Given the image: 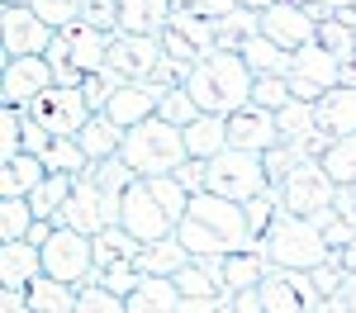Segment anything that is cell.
Here are the masks:
<instances>
[{
    "label": "cell",
    "mask_w": 356,
    "mask_h": 313,
    "mask_svg": "<svg viewBox=\"0 0 356 313\" xmlns=\"http://www.w3.org/2000/svg\"><path fill=\"white\" fill-rule=\"evenodd\" d=\"M295 5H314V0H295Z\"/></svg>",
    "instance_id": "11a10c76"
},
{
    "label": "cell",
    "mask_w": 356,
    "mask_h": 313,
    "mask_svg": "<svg viewBox=\"0 0 356 313\" xmlns=\"http://www.w3.org/2000/svg\"><path fill=\"white\" fill-rule=\"evenodd\" d=\"M43 276V247L15 237V242H0V285H29Z\"/></svg>",
    "instance_id": "ffe728a7"
},
{
    "label": "cell",
    "mask_w": 356,
    "mask_h": 313,
    "mask_svg": "<svg viewBox=\"0 0 356 313\" xmlns=\"http://www.w3.org/2000/svg\"><path fill=\"white\" fill-rule=\"evenodd\" d=\"M342 261H347V271H356V237L347 242V247H342Z\"/></svg>",
    "instance_id": "f5cc1de1"
},
{
    "label": "cell",
    "mask_w": 356,
    "mask_h": 313,
    "mask_svg": "<svg viewBox=\"0 0 356 313\" xmlns=\"http://www.w3.org/2000/svg\"><path fill=\"white\" fill-rule=\"evenodd\" d=\"M176 15V0H119V28L129 33H162Z\"/></svg>",
    "instance_id": "484cf974"
},
{
    "label": "cell",
    "mask_w": 356,
    "mask_h": 313,
    "mask_svg": "<svg viewBox=\"0 0 356 313\" xmlns=\"http://www.w3.org/2000/svg\"><path fill=\"white\" fill-rule=\"evenodd\" d=\"M318 43H323L337 62H352L356 57V28L342 24L337 15H328V19H318Z\"/></svg>",
    "instance_id": "74e56055"
},
{
    "label": "cell",
    "mask_w": 356,
    "mask_h": 313,
    "mask_svg": "<svg viewBox=\"0 0 356 313\" xmlns=\"http://www.w3.org/2000/svg\"><path fill=\"white\" fill-rule=\"evenodd\" d=\"M186 261H191L186 242L171 232V237H157V242H143V252H138V271H143V276H176Z\"/></svg>",
    "instance_id": "83f0119b"
},
{
    "label": "cell",
    "mask_w": 356,
    "mask_h": 313,
    "mask_svg": "<svg viewBox=\"0 0 356 313\" xmlns=\"http://www.w3.org/2000/svg\"><path fill=\"white\" fill-rule=\"evenodd\" d=\"M119 157L134 167V176H176V171L191 162L186 128L171 124V119H162V114H152V119H143L134 128H124Z\"/></svg>",
    "instance_id": "7a4b0ae2"
},
{
    "label": "cell",
    "mask_w": 356,
    "mask_h": 313,
    "mask_svg": "<svg viewBox=\"0 0 356 313\" xmlns=\"http://www.w3.org/2000/svg\"><path fill=\"white\" fill-rule=\"evenodd\" d=\"M243 0H176V10H195V15H204V19H214L219 24L223 15H233Z\"/></svg>",
    "instance_id": "c3c4849f"
},
{
    "label": "cell",
    "mask_w": 356,
    "mask_h": 313,
    "mask_svg": "<svg viewBox=\"0 0 356 313\" xmlns=\"http://www.w3.org/2000/svg\"><path fill=\"white\" fill-rule=\"evenodd\" d=\"M314 110H318V128H328L332 138L356 133V85H332V90H323L314 100Z\"/></svg>",
    "instance_id": "603a6c76"
},
{
    "label": "cell",
    "mask_w": 356,
    "mask_h": 313,
    "mask_svg": "<svg viewBox=\"0 0 356 313\" xmlns=\"http://www.w3.org/2000/svg\"><path fill=\"white\" fill-rule=\"evenodd\" d=\"M43 180H48V167H43L38 152L0 157V195H33Z\"/></svg>",
    "instance_id": "7402d4cb"
},
{
    "label": "cell",
    "mask_w": 356,
    "mask_h": 313,
    "mask_svg": "<svg viewBox=\"0 0 356 313\" xmlns=\"http://www.w3.org/2000/svg\"><path fill=\"white\" fill-rule=\"evenodd\" d=\"M114 90H119V81H114L110 71H90V76L81 81V95H86V105H90L95 114L110 105V95H114Z\"/></svg>",
    "instance_id": "f6af8a7d"
},
{
    "label": "cell",
    "mask_w": 356,
    "mask_h": 313,
    "mask_svg": "<svg viewBox=\"0 0 356 313\" xmlns=\"http://www.w3.org/2000/svg\"><path fill=\"white\" fill-rule=\"evenodd\" d=\"M252 81H257V71L233 48L204 53L191 67V76H186L191 95L200 100V110H209V114H238L243 105H252Z\"/></svg>",
    "instance_id": "6da1fadb"
},
{
    "label": "cell",
    "mask_w": 356,
    "mask_h": 313,
    "mask_svg": "<svg viewBox=\"0 0 356 313\" xmlns=\"http://www.w3.org/2000/svg\"><path fill=\"white\" fill-rule=\"evenodd\" d=\"M15 152H24V110L5 105V114H0V157H15Z\"/></svg>",
    "instance_id": "7bdbcfd3"
},
{
    "label": "cell",
    "mask_w": 356,
    "mask_h": 313,
    "mask_svg": "<svg viewBox=\"0 0 356 313\" xmlns=\"http://www.w3.org/2000/svg\"><path fill=\"white\" fill-rule=\"evenodd\" d=\"M162 33H129V28H119L110 43V62H105V71H110L114 81H147L157 67H162Z\"/></svg>",
    "instance_id": "9c48e42d"
},
{
    "label": "cell",
    "mask_w": 356,
    "mask_h": 313,
    "mask_svg": "<svg viewBox=\"0 0 356 313\" xmlns=\"http://www.w3.org/2000/svg\"><path fill=\"white\" fill-rule=\"evenodd\" d=\"M285 100H295L290 76H257V81H252V105H261V110H280Z\"/></svg>",
    "instance_id": "60d3db41"
},
{
    "label": "cell",
    "mask_w": 356,
    "mask_h": 313,
    "mask_svg": "<svg viewBox=\"0 0 356 313\" xmlns=\"http://www.w3.org/2000/svg\"><path fill=\"white\" fill-rule=\"evenodd\" d=\"M76 138H81L90 167H95V162H105V157H119V147H124V124H114L110 114L100 110V114H90V119L81 124Z\"/></svg>",
    "instance_id": "d4e9b609"
},
{
    "label": "cell",
    "mask_w": 356,
    "mask_h": 313,
    "mask_svg": "<svg viewBox=\"0 0 356 313\" xmlns=\"http://www.w3.org/2000/svg\"><path fill=\"white\" fill-rule=\"evenodd\" d=\"M29 5H33L53 28H72L76 19H81V10L90 5V0H29Z\"/></svg>",
    "instance_id": "b9f144b4"
},
{
    "label": "cell",
    "mask_w": 356,
    "mask_h": 313,
    "mask_svg": "<svg viewBox=\"0 0 356 313\" xmlns=\"http://www.w3.org/2000/svg\"><path fill=\"white\" fill-rule=\"evenodd\" d=\"M124 299L134 313H181V285L176 276H138Z\"/></svg>",
    "instance_id": "ac0fdd59"
},
{
    "label": "cell",
    "mask_w": 356,
    "mask_h": 313,
    "mask_svg": "<svg viewBox=\"0 0 356 313\" xmlns=\"http://www.w3.org/2000/svg\"><path fill=\"white\" fill-rule=\"evenodd\" d=\"M138 252H143V242H138L134 232L124 223H110L95 232V280L114 285L119 294H129L138 285Z\"/></svg>",
    "instance_id": "5b68a950"
},
{
    "label": "cell",
    "mask_w": 356,
    "mask_h": 313,
    "mask_svg": "<svg viewBox=\"0 0 356 313\" xmlns=\"http://www.w3.org/2000/svg\"><path fill=\"white\" fill-rule=\"evenodd\" d=\"M228 142H233V147H247V152H266V147H275V142H280L275 110L243 105L238 114H228Z\"/></svg>",
    "instance_id": "2e32d148"
},
{
    "label": "cell",
    "mask_w": 356,
    "mask_h": 313,
    "mask_svg": "<svg viewBox=\"0 0 356 313\" xmlns=\"http://www.w3.org/2000/svg\"><path fill=\"white\" fill-rule=\"evenodd\" d=\"M119 223L129 228L138 242H157V237H171V232H176V214L162 204V195L152 190V180H147V176H138L134 185L124 190Z\"/></svg>",
    "instance_id": "52a82bcc"
},
{
    "label": "cell",
    "mask_w": 356,
    "mask_h": 313,
    "mask_svg": "<svg viewBox=\"0 0 356 313\" xmlns=\"http://www.w3.org/2000/svg\"><path fill=\"white\" fill-rule=\"evenodd\" d=\"M33 199L29 195H0V242H15V237H29L33 228Z\"/></svg>",
    "instance_id": "836d02e7"
},
{
    "label": "cell",
    "mask_w": 356,
    "mask_h": 313,
    "mask_svg": "<svg viewBox=\"0 0 356 313\" xmlns=\"http://www.w3.org/2000/svg\"><path fill=\"white\" fill-rule=\"evenodd\" d=\"M186 147H191V157H200V162H209L214 152H223L228 147V114H200L195 124H186Z\"/></svg>",
    "instance_id": "4316f807"
},
{
    "label": "cell",
    "mask_w": 356,
    "mask_h": 313,
    "mask_svg": "<svg viewBox=\"0 0 356 313\" xmlns=\"http://www.w3.org/2000/svg\"><path fill=\"white\" fill-rule=\"evenodd\" d=\"M43 271L67 285H86L95 276V237L81 232V228L57 223L53 237L43 242Z\"/></svg>",
    "instance_id": "8992f818"
},
{
    "label": "cell",
    "mask_w": 356,
    "mask_h": 313,
    "mask_svg": "<svg viewBox=\"0 0 356 313\" xmlns=\"http://www.w3.org/2000/svg\"><path fill=\"white\" fill-rule=\"evenodd\" d=\"M176 285H181V309H223V285L200 266V261H186L181 271H176Z\"/></svg>",
    "instance_id": "44dd1931"
},
{
    "label": "cell",
    "mask_w": 356,
    "mask_h": 313,
    "mask_svg": "<svg viewBox=\"0 0 356 313\" xmlns=\"http://www.w3.org/2000/svg\"><path fill=\"white\" fill-rule=\"evenodd\" d=\"M76 309V285L57 280V276H38L29 280V313H72Z\"/></svg>",
    "instance_id": "f546056e"
},
{
    "label": "cell",
    "mask_w": 356,
    "mask_h": 313,
    "mask_svg": "<svg viewBox=\"0 0 356 313\" xmlns=\"http://www.w3.org/2000/svg\"><path fill=\"white\" fill-rule=\"evenodd\" d=\"M332 252L337 247L323 237L318 219H304V214H290V209H280L271 219V228L261 232V256L280 271H314Z\"/></svg>",
    "instance_id": "3957f363"
},
{
    "label": "cell",
    "mask_w": 356,
    "mask_h": 313,
    "mask_svg": "<svg viewBox=\"0 0 356 313\" xmlns=\"http://www.w3.org/2000/svg\"><path fill=\"white\" fill-rule=\"evenodd\" d=\"M323 171H328L337 185H356V133H342V138L328 142V152L318 157Z\"/></svg>",
    "instance_id": "e575fe53"
},
{
    "label": "cell",
    "mask_w": 356,
    "mask_h": 313,
    "mask_svg": "<svg viewBox=\"0 0 356 313\" xmlns=\"http://www.w3.org/2000/svg\"><path fill=\"white\" fill-rule=\"evenodd\" d=\"M337 190H342V185H337L328 171H323V162L314 157V162H304V167L280 185V209L304 214V219H318L323 209L337 204Z\"/></svg>",
    "instance_id": "30bf717a"
},
{
    "label": "cell",
    "mask_w": 356,
    "mask_h": 313,
    "mask_svg": "<svg viewBox=\"0 0 356 313\" xmlns=\"http://www.w3.org/2000/svg\"><path fill=\"white\" fill-rule=\"evenodd\" d=\"M57 28L33 10V5H5V33H0V48L5 57H29V53H48Z\"/></svg>",
    "instance_id": "5bb4252c"
},
{
    "label": "cell",
    "mask_w": 356,
    "mask_h": 313,
    "mask_svg": "<svg viewBox=\"0 0 356 313\" xmlns=\"http://www.w3.org/2000/svg\"><path fill=\"white\" fill-rule=\"evenodd\" d=\"M266 271H271V261L261 256V247H252V252H223V294H228V289H252V285H261Z\"/></svg>",
    "instance_id": "f1b7e54d"
},
{
    "label": "cell",
    "mask_w": 356,
    "mask_h": 313,
    "mask_svg": "<svg viewBox=\"0 0 356 313\" xmlns=\"http://www.w3.org/2000/svg\"><path fill=\"white\" fill-rule=\"evenodd\" d=\"M261 33L295 53V48H304V43L318 38V15H314L309 5H295V0H275V5L261 10Z\"/></svg>",
    "instance_id": "9a60e30c"
},
{
    "label": "cell",
    "mask_w": 356,
    "mask_h": 313,
    "mask_svg": "<svg viewBox=\"0 0 356 313\" xmlns=\"http://www.w3.org/2000/svg\"><path fill=\"white\" fill-rule=\"evenodd\" d=\"M257 28H261V15L247 10V5H238L233 15H223V19H219V48H233V53H238Z\"/></svg>",
    "instance_id": "8d00e7d4"
},
{
    "label": "cell",
    "mask_w": 356,
    "mask_h": 313,
    "mask_svg": "<svg viewBox=\"0 0 356 313\" xmlns=\"http://www.w3.org/2000/svg\"><path fill=\"white\" fill-rule=\"evenodd\" d=\"M275 124H280V142H304L309 133H318V110H314V100L295 95L275 110Z\"/></svg>",
    "instance_id": "1f68e13d"
},
{
    "label": "cell",
    "mask_w": 356,
    "mask_h": 313,
    "mask_svg": "<svg viewBox=\"0 0 356 313\" xmlns=\"http://www.w3.org/2000/svg\"><path fill=\"white\" fill-rule=\"evenodd\" d=\"M176 176H181V185H186V190H204V162H200V157H191V162H186V167L176 171Z\"/></svg>",
    "instance_id": "681fc988"
},
{
    "label": "cell",
    "mask_w": 356,
    "mask_h": 313,
    "mask_svg": "<svg viewBox=\"0 0 356 313\" xmlns=\"http://www.w3.org/2000/svg\"><path fill=\"white\" fill-rule=\"evenodd\" d=\"M48 85H57V76H53V67H48V57H43V53L5 57V71H0V95H5V105L29 110Z\"/></svg>",
    "instance_id": "7c38bea8"
},
{
    "label": "cell",
    "mask_w": 356,
    "mask_h": 313,
    "mask_svg": "<svg viewBox=\"0 0 356 313\" xmlns=\"http://www.w3.org/2000/svg\"><path fill=\"white\" fill-rule=\"evenodd\" d=\"M76 24H90V28H105V33H119V0H90L81 10Z\"/></svg>",
    "instance_id": "bcb514c9"
},
{
    "label": "cell",
    "mask_w": 356,
    "mask_h": 313,
    "mask_svg": "<svg viewBox=\"0 0 356 313\" xmlns=\"http://www.w3.org/2000/svg\"><path fill=\"white\" fill-rule=\"evenodd\" d=\"M243 209H247V223H252V232L261 237V232L271 228V219L280 214V190H275V185H266V190H257L252 199H243Z\"/></svg>",
    "instance_id": "ab89813d"
},
{
    "label": "cell",
    "mask_w": 356,
    "mask_h": 313,
    "mask_svg": "<svg viewBox=\"0 0 356 313\" xmlns=\"http://www.w3.org/2000/svg\"><path fill=\"white\" fill-rule=\"evenodd\" d=\"M332 85H342V62L314 38V43H304L295 48V67H290V90L300 95V100H318L323 90Z\"/></svg>",
    "instance_id": "8fae6325"
},
{
    "label": "cell",
    "mask_w": 356,
    "mask_h": 313,
    "mask_svg": "<svg viewBox=\"0 0 356 313\" xmlns=\"http://www.w3.org/2000/svg\"><path fill=\"white\" fill-rule=\"evenodd\" d=\"M57 223L81 228V232H90V237H95L100 228L119 223V204L105 195V185L95 180V171H81V176H76V185H72V195H67V204H62Z\"/></svg>",
    "instance_id": "ba28073f"
},
{
    "label": "cell",
    "mask_w": 356,
    "mask_h": 313,
    "mask_svg": "<svg viewBox=\"0 0 356 313\" xmlns=\"http://www.w3.org/2000/svg\"><path fill=\"white\" fill-rule=\"evenodd\" d=\"M332 309H356V271L347 276V285L332 294Z\"/></svg>",
    "instance_id": "f907efd6"
},
{
    "label": "cell",
    "mask_w": 356,
    "mask_h": 313,
    "mask_svg": "<svg viewBox=\"0 0 356 313\" xmlns=\"http://www.w3.org/2000/svg\"><path fill=\"white\" fill-rule=\"evenodd\" d=\"M157 105H162V90H157L152 81H124L110 95L105 114H110L114 124L134 128V124H143V119H152V114H157Z\"/></svg>",
    "instance_id": "e0dca14e"
},
{
    "label": "cell",
    "mask_w": 356,
    "mask_h": 313,
    "mask_svg": "<svg viewBox=\"0 0 356 313\" xmlns=\"http://www.w3.org/2000/svg\"><path fill=\"white\" fill-rule=\"evenodd\" d=\"M238 53H243V62L257 71V76H290V67H295V53H290V48H280L275 38H266L261 28L247 38Z\"/></svg>",
    "instance_id": "cb8c5ba5"
},
{
    "label": "cell",
    "mask_w": 356,
    "mask_h": 313,
    "mask_svg": "<svg viewBox=\"0 0 356 313\" xmlns=\"http://www.w3.org/2000/svg\"><path fill=\"white\" fill-rule=\"evenodd\" d=\"M342 5H352V0H314V5H309V10H314V15H318V19H328V15H337V10H342Z\"/></svg>",
    "instance_id": "816d5d0a"
},
{
    "label": "cell",
    "mask_w": 356,
    "mask_h": 313,
    "mask_svg": "<svg viewBox=\"0 0 356 313\" xmlns=\"http://www.w3.org/2000/svg\"><path fill=\"white\" fill-rule=\"evenodd\" d=\"M247 10H257V15H261V10H266V5H275V0H243Z\"/></svg>",
    "instance_id": "db71d44e"
},
{
    "label": "cell",
    "mask_w": 356,
    "mask_h": 313,
    "mask_svg": "<svg viewBox=\"0 0 356 313\" xmlns=\"http://www.w3.org/2000/svg\"><path fill=\"white\" fill-rule=\"evenodd\" d=\"M38 157H43V167H48V171H67V176L90 171V157H86V147H81L76 133H53V142H48Z\"/></svg>",
    "instance_id": "4dcf8cb0"
},
{
    "label": "cell",
    "mask_w": 356,
    "mask_h": 313,
    "mask_svg": "<svg viewBox=\"0 0 356 313\" xmlns=\"http://www.w3.org/2000/svg\"><path fill=\"white\" fill-rule=\"evenodd\" d=\"M67 43H72V67H76L81 76H90V71H105L114 33L90 28V24H72V28H67Z\"/></svg>",
    "instance_id": "d6986e66"
},
{
    "label": "cell",
    "mask_w": 356,
    "mask_h": 313,
    "mask_svg": "<svg viewBox=\"0 0 356 313\" xmlns=\"http://www.w3.org/2000/svg\"><path fill=\"white\" fill-rule=\"evenodd\" d=\"M29 114L48 128V133H81V124L90 119V105H86L81 85H48L33 105H29Z\"/></svg>",
    "instance_id": "4fadbf2b"
},
{
    "label": "cell",
    "mask_w": 356,
    "mask_h": 313,
    "mask_svg": "<svg viewBox=\"0 0 356 313\" xmlns=\"http://www.w3.org/2000/svg\"><path fill=\"white\" fill-rule=\"evenodd\" d=\"M261 162H266L271 185L280 190V185H285V180H290L304 162H314V157H309V147H300V142H275V147H266V152H261Z\"/></svg>",
    "instance_id": "d6a6232c"
},
{
    "label": "cell",
    "mask_w": 356,
    "mask_h": 313,
    "mask_svg": "<svg viewBox=\"0 0 356 313\" xmlns=\"http://www.w3.org/2000/svg\"><path fill=\"white\" fill-rule=\"evenodd\" d=\"M309 276H314V285H318L323 294H337V289L347 285V276H352V271H347L342 252H332V256H323V261H318V266H314Z\"/></svg>",
    "instance_id": "ee69618b"
},
{
    "label": "cell",
    "mask_w": 356,
    "mask_h": 313,
    "mask_svg": "<svg viewBox=\"0 0 356 313\" xmlns=\"http://www.w3.org/2000/svg\"><path fill=\"white\" fill-rule=\"evenodd\" d=\"M157 114L186 128V124H195L204 110H200V100L191 95V85H171V90H162V105H157Z\"/></svg>",
    "instance_id": "f35d334b"
},
{
    "label": "cell",
    "mask_w": 356,
    "mask_h": 313,
    "mask_svg": "<svg viewBox=\"0 0 356 313\" xmlns=\"http://www.w3.org/2000/svg\"><path fill=\"white\" fill-rule=\"evenodd\" d=\"M119 309H129V299L114 285L95 280V276L86 285H76V313H119Z\"/></svg>",
    "instance_id": "d590c367"
},
{
    "label": "cell",
    "mask_w": 356,
    "mask_h": 313,
    "mask_svg": "<svg viewBox=\"0 0 356 313\" xmlns=\"http://www.w3.org/2000/svg\"><path fill=\"white\" fill-rule=\"evenodd\" d=\"M271 185V176H266V162H261V152H247V147H223L214 152L209 162H204V190H214V195H228V199H252L257 190H266Z\"/></svg>",
    "instance_id": "277c9868"
},
{
    "label": "cell",
    "mask_w": 356,
    "mask_h": 313,
    "mask_svg": "<svg viewBox=\"0 0 356 313\" xmlns=\"http://www.w3.org/2000/svg\"><path fill=\"white\" fill-rule=\"evenodd\" d=\"M162 53L171 57V62H181V67H195V62L204 57V53H200V48L191 43V38H186V33H176L171 24L162 28Z\"/></svg>",
    "instance_id": "7dc6e473"
}]
</instances>
